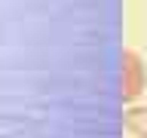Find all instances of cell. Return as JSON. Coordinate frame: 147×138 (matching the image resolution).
<instances>
[{
  "instance_id": "obj_1",
  "label": "cell",
  "mask_w": 147,
  "mask_h": 138,
  "mask_svg": "<svg viewBox=\"0 0 147 138\" xmlns=\"http://www.w3.org/2000/svg\"><path fill=\"white\" fill-rule=\"evenodd\" d=\"M144 80L147 74H144V64H141V55L135 49H126L123 52V98L135 101L144 89Z\"/></svg>"
},
{
  "instance_id": "obj_2",
  "label": "cell",
  "mask_w": 147,
  "mask_h": 138,
  "mask_svg": "<svg viewBox=\"0 0 147 138\" xmlns=\"http://www.w3.org/2000/svg\"><path fill=\"white\" fill-rule=\"evenodd\" d=\"M126 126L135 138H147V108H129L126 110Z\"/></svg>"
}]
</instances>
